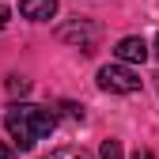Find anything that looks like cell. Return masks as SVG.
<instances>
[{
  "instance_id": "obj_1",
  "label": "cell",
  "mask_w": 159,
  "mask_h": 159,
  "mask_svg": "<svg viewBox=\"0 0 159 159\" xmlns=\"http://www.w3.org/2000/svg\"><path fill=\"white\" fill-rule=\"evenodd\" d=\"M4 129L11 133V140L19 152L34 148L38 140H46V136L57 129V114L46 110V106H30V102H11L8 114H4Z\"/></svg>"
},
{
  "instance_id": "obj_2",
  "label": "cell",
  "mask_w": 159,
  "mask_h": 159,
  "mask_svg": "<svg viewBox=\"0 0 159 159\" xmlns=\"http://www.w3.org/2000/svg\"><path fill=\"white\" fill-rule=\"evenodd\" d=\"M98 87L110 95H133V91H140V76L129 65H102L98 68Z\"/></svg>"
},
{
  "instance_id": "obj_3",
  "label": "cell",
  "mask_w": 159,
  "mask_h": 159,
  "mask_svg": "<svg viewBox=\"0 0 159 159\" xmlns=\"http://www.w3.org/2000/svg\"><path fill=\"white\" fill-rule=\"evenodd\" d=\"M57 38H61V42L80 46V49H91V46H95V38H98V27L87 23V19H76V23H68V27L57 30Z\"/></svg>"
},
{
  "instance_id": "obj_4",
  "label": "cell",
  "mask_w": 159,
  "mask_h": 159,
  "mask_svg": "<svg viewBox=\"0 0 159 159\" xmlns=\"http://www.w3.org/2000/svg\"><path fill=\"white\" fill-rule=\"evenodd\" d=\"M148 53H152V49H148V42H144V38H136V34H133V38H121V42L114 46L117 65H140Z\"/></svg>"
},
{
  "instance_id": "obj_5",
  "label": "cell",
  "mask_w": 159,
  "mask_h": 159,
  "mask_svg": "<svg viewBox=\"0 0 159 159\" xmlns=\"http://www.w3.org/2000/svg\"><path fill=\"white\" fill-rule=\"evenodd\" d=\"M19 15L30 23H49L57 15V0H19Z\"/></svg>"
},
{
  "instance_id": "obj_6",
  "label": "cell",
  "mask_w": 159,
  "mask_h": 159,
  "mask_svg": "<svg viewBox=\"0 0 159 159\" xmlns=\"http://www.w3.org/2000/svg\"><path fill=\"white\" fill-rule=\"evenodd\" d=\"M30 91V80H23V76H8V95H19L23 98Z\"/></svg>"
},
{
  "instance_id": "obj_7",
  "label": "cell",
  "mask_w": 159,
  "mask_h": 159,
  "mask_svg": "<svg viewBox=\"0 0 159 159\" xmlns=\"http://www.w3.org/2000/svg\"><path fill=\"white\" fill-rule=\"evenodd\" d=\"M102 159H121V140H102Z\"/></svg>"
},
{
  "instance_id": "obj_8",
  "label": "cell",
  "mask_w": 159,
  "mask_h": 159,
  "mask_svg": "<svg viewBox=\"0 0 159 159\" xmlns=\"http://www.w3.org/2000/svg\"><path fill=\"white\" fill-rule=\"evenodd\" d=\"M46 159H91V155L76 152V148H61V152H53V155H46Z\"/></svg>"
},
{
  "instance_id": "obj_9",
  "label": "cell",
  "mask_w": 159,
  "mask_h": 159,
  "mask_svg": "<svg viewBox=\"0 0 159 159\" xmlns=\"http://www.w3.org/2000/svg\"><path fill=\"white\" fill-rule=\"evenodd\" d=\"M61 110H65V114L72 117V121H80V117H84V106H76V102H65Z\"/></svg>"
},
{
  "instance_id": "obj_10",
  "label": "cell",
  "mask_w": 159,
  "mask_h": 159,
  "mask_svg": "<svg viewBox=\"0 0 159 159\" xmlns=\"http://www.w3.org/2000/svg\"><path fill=\"white\" fill-rule=\"evenodd\" d=\"M8 19H11V8H8V4H0V30L8 27Z\"/></svg>"
},
{
  "instance_id": "obj_11",
  "label": "cell",
  "mask_w": 159,
  "mask_h": 159,
  "mask_svg": "<svg viewBox=\"0 0 159 159\" xmlns=\"http://www.w3.org/2000/svg\"><path fill=\"white\" fill-rule=\"evenodd\" d=\"M0 159H15V148H11V144H4V140H0Z\"/></svg>"
},
{
  "instance_id": "obj_12",
  "label": "cell",
  "mask_w": 159,
  "mask_h": 159,
  "mask_svg": "<svg viewBox=\"0 0 159 159\" xmlns=\"http://www.w3.org/2000/svg\"><path fill=\"white\" fill-rule=\"evenodd\" d=\"M133 159H155V155H152L148 148H136V152H133Z\"/></svg>"
},
{
  "instance_id": "obj_13",
  "label": "cell",
  "mask_w": 159,
  "mask_h": 159,
  "mask_svg": "<svg viewBox=\"0 0 159 159\" xmlns=\"http://www.w3.org/2000/svg\"><path fill=\"white\" fill-rule=\"evenodd\" d=\"M152 49H155V57H159V34H155V46H152Z\"/></svg>"
},
{
  "instance_id": "obj_14",
  "label": "cell",
  "mask_w": 159,
  "mask_h": 159,
  "mask_svg": "<svg viewBox=\"0 0 159 159\" xmlns=\"http://www.w3.org/2000/svg\"><path fill=\"white\" fill-rule=\"evenodd\" d=\"M152 80H155V87H159V72H155V76H152Z\"/></svg>"
}]
</instances>
